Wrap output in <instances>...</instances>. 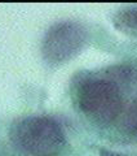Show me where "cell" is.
Instances as JSON below:
<instances>
[{
    "mask_svg": "<svg viewBox=\"0 0 137 156\" xmlns=\"http://www.w3.org/2000/svg\"><path fill=\"white\" fill-rule=\"evenodd\" d=\"M11 138L17 147L31 156H56L66 144L61 125L47 116H28L13 126Z\"/></svg>",
    "mask_w": 137,
    "mask_h": 156,
    "instance_id": "obj_1",
    "label": "cell"
},
{
    "mask_svg": "<svg viewBox=\"0 0 137 156\" xmlns=\"http://www.w3.org/2000/svg\"><path fill=\"white\" fill-rule=\"evenodd\" d=\"M75 99L79 109L99 124H111L123 107L120 87L105 77H85L78 83Z\"/></svg>",
    "mask_w": 137,
    "mask_h": 156,
    "instance_id": "obj_2",
    "label": "cell"
},
{
    "mask_svg": "<svg viewBox=\"0 0 137 156\" xmlns=\"http://www.w3.org/2000/svg\"><path fill=\"white\" fill-rule=\"evenodd\" d=\"M88 41V31L78 21H60L52 25L42 41V56L51 65L63 64L79 53Z\"/></svg>",
    "mask_w": 137,
    "mask_h": 156,
    "instance_id": "obj_3",
    "label": "cell"
},
{
    "mask_svg": "<svg viewBox=\"0 0 137 156\" xmlns=\"http://www.w3.org/2000/svg\"><path fill=\"white\" fill-rule=\"evenodd\" d=\"M112 25L122 34L137 37V7H128L118 11L112 18Z\"/></svg>",
    "mask_w": 137,
    "mask_h": 156,
    "instance_id": "obj_4",
    "label": "cell"
},
{
    "mask_svg": "<svg viewBox=\"0 0 137 156\" xmlns=\"http://www.w3.org/2000/svg\"><path fill=\"white\" fill-rule=\"evenodd\" d=\"M124 129L128 134L137 135V105H133L124 117Z\"/></svg>",
    "mask_w": 137,
    "mask_h": 156,
    "instance_id": "obj_5",
    "label": "cell"
},
{
    "mask_svg": "<svg viewBox=\"0 0 137 156\" xmlns=\"http://www.w3.org/2000/svg\"><path fill=\"white\" fill-rule=\"evenodd\" d=\"M100 156H125V155H122V154L115 152V151H111V150L101 148L100 150Z\"/></svg>",
    "mask_w": 137,
    "mask_h": 156,
    "instance_id": "obj_6",
    "label": "cell"
}]
</instances>
